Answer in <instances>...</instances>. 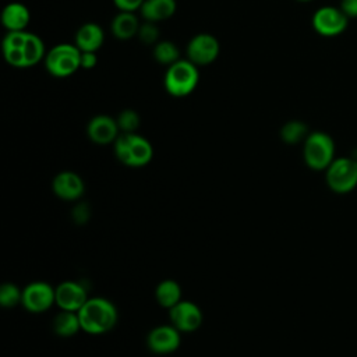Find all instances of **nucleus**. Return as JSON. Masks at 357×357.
Wrapping results in <instances>:
<instances>
[{"label":"nucleus","mask_w":357,"mask_h":357,"mask_svg":"<svg viewBox=\"0 0 357 357\" xmlns=\"http://www.w3.org/2000/svg\"><path fill=\"white\" fill-rule=\"evenodd\" d=\"M117 121L113 120L109 116H96L88 123V137L99 145L110 144L112 141H116L117 132H119Z\"/></svg>","instance_id":"obj_12"},{"label":"nucleus","mask_w":357,"mask_h":357,"mask_svg":"<svg viewBox=\"0 0 357 357\" xmlns=\"http://www.w3.org/2000/svg\"><path fill=\"white\" fill-rule=\"evenodd\" d=\"M328 187L336 194H347L357 187V160L349 156L335 158L325 170Z\"/></svg>","instance_id":"obj_6"},{"label":"nucleus","mask_w":357,"mask_h":357,"mask_svg":"<svg viewBox=\"0 0 357 357\" xmlns=\"http://www.w3.org/2000/svg\"><path fill=\"white\" fill-rule=\"evenodd\" d=\"M29 10L21 3H10L4 7L1 13L3 26L11 31H24L29 22Z\"/></svg>","instance_id":"obj_16"},{"label":"nucleus","mask_w":357,"mask_h":357,"mask_svg":"<svg viewBox=\"0 0 357 357\" xmlns=\"http://www.w3.org/2000/svg\"><path fill=\"white\" fill-rule=\"evenodd\" d=\"M53 191L57 197L71 201L77 199L84 192V183L79 176L71 172H63L53 180Z\"/></svg>","instance_id":"obj_14"},{"label":"nucleus","mask_w":357,"mask_h":357,"mask_svg":"<svg viewBox=\"0 0 357 357\" xmlns=\"http://www.w3.org/2000/svg\"><path fill=\"white\" fill-rule=\"evenodd\" d=\"M314 31L325 38H335L342 35L349 24V18L339 7L324 6L319 7L312 15Z\"/></svg>","instance_id":"obj_7"},{"label":"nucleus","mask_w":357,"mask_h":357,"mask_svg":"<svg viewBox=\"0 0 357 357\" xmlns=\"http://www.w3.org/2000/svg\"><path fill=\"white\" fill-rule=\"evenodd\" d=\"M112 33L117 39H130L138 35L139 22L132 11H120L112 21Z\"/></svg>","instance_id":"obj_18"},{"label":"nucleus","mask_w":357,"mask_h":357,"mask_svg":"<svg viewBox=\"0 0 357 357\" xmlns=\"http://www.w3.org/2000/svg\"><path fill=\"white\" fill-rule=\"evenodd\" d=\"M79 60L81 50L75 45L60 43L52 47L45 56V67L53 77L64 78L81 68Z\"/></svg>","instance_id":"obj_5"},{"label":"nucleus","mask_w":357,"mask_h":357,"mask_svg":"<svg viewBox=\"0 0 357 357\" xmlns=\"http://www.w3.org/2000/svg\"><path fill=\"white\" fill-rule=\"evenodd\" d=\"M145 21L159 22L170 18L176 11V0H145L139 8Z\"/></svg>","instance_id":"obj_17"},{"label":"nucleus","mask_w":357,"mask_h":357,"mask_svg":"<svg viewBox=\"0 0 357 357\" xmlns=\"http://www.w3.org/2000/svg\"><path fill=\"white\" fill-rule=\"evenodd\" d=\"M304 162L312 170H326L335 160V142L324 131L310 132L303 148Z\"/></svg>","instance_id":"obj_3"},{"label":"nucleus","mask_w":357,"mask_h":357,"mask_svg":"<svg viewBox=\"0 0 357 357\" xmlns=\"http://www.w3.org/2000/svg\"><path fill=\"white\" fill-rule=\"evenodd\" d=\"M339 8L344 13V15L350 18H357V0H340Z\"/></svg>","instance_id":"obj_29"},{"label":"nucleus","mask_w":357,"mask_h":357,"mask_svg":"<svg viewBox=\"0 0 357 357\" xmlns=\"http://www.w3.org/2000/svg\"><path fill=\"white\" fill-rule=\"evenodd\" d=\"M180 344V336L176 328L158 326L148 336V346L155 353L174 351Z\"/></svg>","instance_id":"obj_13"},{"label":"nucleus","mask_w":357,"mask_h":357,"mask_svg":"<svg viewBox=\"0 0 357 357\" xmlns=\"http://www.w3.org/2000/svg\"><path fill=\"white\" fill-rule=\"evenodd\" d=\"M98 63V57H96V52H81V68L84 70H91L96 66Z\"/></svg>","instance_id":"obj_28"},{"label":"nucleus","mask_w":357,"mask_h":357,"mask_svg":"<svg viewBox=\"0 0 357 357\" xmlns=\"http://www.w3.org/2000/svg\"><path fill=\"white\" fill-rule=\"evenodd\" d=\"M114 152L120 162L127 166H144L152 158V146L141 135L134 132H123L114 141Z\"/></svg>","instance_id":"obj_4"},{"label":"nucleus","mask_w":357,"mask_h":357,"mask_svg":"<svg viewBox=\"0 0 357 357\" xmlns=\"http://www.w3.org/2000/svg\"><path fill=\"white\" fill-rule=\"evenodd\" d=\"M120 11H135L139 10L145 0H113Z\"/></svg>","instance_id":"obj_27"},{"label":"nucleus","mask_w":357,"mask_h":357,"mask_svg":"<svg viewBox=\"0 0 357 357\" xmlns=\"http://www.w3.org/2000/svg\"><path fill=\"white\" fill-rule=\"evenodd\" d=\"M117 126L124 132H134L139 126V116L135 110L126 109L117 117Z\"/></svg>","instance_id":"obj_24"},{"label":"nucleus","mask_w":357,"mask_h":357,"mask_svg":"<svg viewBox=\"0 0 357 357\" xmlns=\"http://www.w3.org/2000/svg\"><path fill=\"white\" fill-rule=\"evenodd\" d=\"M24 56H25V67H31L38 64L45 57V45L42 39L35 33H26L25 45H24Z\"/></svg>","instance_id":"obj_20"},{"label":"nucleus","mask_w":357,"mask_h":357,"mask_svg":"<svg viewBox=\"0 0 357 357\" xmlns=\"http://www.w3.org/2000/svg\"><path fill=\"white\" fill-rule=\"evenodd\" d=\"M81 328L79 318L71 311H64L54 321V331L60 336H71Z\"/></svg>","instance_id":"obj_23"},{"label":"nucleus","mask_w":357,"mask_h":357,"mask_svg":"<svg viewBox=\"0 0 357 357\" xmlns=\"http://www.w3.org/2000/svg\"><path fill=\"white\" fill-rule=\"evenodd\" d=\"M73 218H74V220H75L77 223H84V222H86L88 218H89V209H88V206H86L85 204H81V205L75 206L74 211H73Z\"/></svg>","instance_id":"obj_30"},{"label":"nucleus","mask_w":357,"mask_h":357,"mask_svg":"<svg viewBox=\"0 0 357 357\" xmlns=\"http://www.w3.org/2000/svg\"><path fill=\"white\" fill-rule=\"evenodd\" d=\"M103 29L95 22H86L77 31L74 45L81 52H96L103 45Z\"/></svg>","instance_id":"obj_15"},{"label":"nucleus","mask_w":357,"mask_h":357,"mask_svg":"<svg viewBox=\"0 0 357 357\" xmlns=\"http://www.w3.org/2000/svg\"><path fill=\"white\" fill-rule=\"evenodd\" d=\"M297 1H301V3H307V1H311V0H297Z\"/></svg>","instance_id":"obj_31"},{"label":"nucleus","mask_w":357,"mask_h":357,"mask_svg":"<svg viewBox=\"0 0 357 357\" xmlns=\"http://www.w3.org/2000/svg\"><path fill=\"white\" fill-rule=\"evenodd\" d=\"M22 298V294L20 293V289L13 283H4L0 289V303L3 307H14L20 300Z\"/></svg>","instance_id":"obj_25"},{"label":"nucleus","mask_w":357,"mask_h":357,"mask_svg":"<svg viewBox=\"0 0 357 357\" xmlns=\"http://www.w3.org/2000/svg\"><path fill=\"white\" fill-rule=\"evenodd\" d=\"M56 303L64 311H79L86 303V291L75 282H63L56 289Z\"/></svg>","instance_id":"obj_11"},{"label":"nucleus","mask_w":357,"mask_h":357,"mask_svg":"<svg viewBox=\"0 0 357 357\" xmlns=\"http://www.w3.org/2000/svg\"><path fill=\"white\" fill-rule=\"evenodd\" d=\"M180 52L177 49V46L170 42V40H162L158 42L153 47V57L158 63L165 64V66H172L173 63H176L177 60H180Z\"/></svg>","instance_id":"obj_22"},{"label":"nucleus","mask_w":357,"mask_h":357,"mask_svg":"<svg viewBox=\"0 0 357 357\" xmlns=\"http://www.w3.org/2000/svg\"><path fill=\"white\" fill-rule=\"evenodd\" d=\"M199 73L198 67L187 60H177L167 67L165 74V89L176 98L190 95L198 85Z\"/></svg>","instance_id":"obj_2"},{"label":"nucleus","mask_w":357,"mask_h":357,"mask_svg":"<svg viewBox=\"0 0 357 357\" xmlns=\"http://www.w3.org/2000/svg\"><path fill=\"white\" fill-rule=\"evenodd\" d=\"M219 42L211 33H198L191 38L187 45V57L191 63L198 66H206L216 60L219 56Z\"/></svg>","instance_id":"obj_8"},{"label":"nucleus","mask_w":357,"mask_h":357,"mask_svg":"<svg viewBox=\"0 0 357 357\" xmlns=\"http://www.w3.org/2000/svg\"><path fill=\"white\" fill-rule=\"evenodd\" d=\"M158 36H159V29L155 25V22L146 21L145 24L139 25L138 38L141 42H144L146 45H153L158 40Z\"/></svg>","instance_id":"obj_26"},{"label":"nucleus","mask_w":357,"mask_h":357,"mask_svg":"<svg viewBox=\"0 0 357 357\" xmlns=\"http://www.w3.org/2000/svg\"><path fill=\"white\" fill-rule=\"evenodd\" d=\"M21 301L28 311L42 312L56 301V290H53L47 283L35 282L24 289Z\"/></svg>","instance_id":"obj_9"},{"label":"nucleus","mask_w":357,"mask_h":357,"mask_svg":"<svg viewBox=\"0 0 357 357\" xmlns=\"http://www.w3.org/2000/svg\"><path fill=\"white\" fill-rule=\"evenodd\" d=\"M180 286L174 280H163L156 287V300L162 307H174L180 301Z\"/></svg>","instance_id":"obj_19"},{"label":"nucleus","mask_w":357,"mask_h":357,"mask_svg":"<svg viewBox=\"0 0 357 357\" xmlns=\"http://www.w3.org/2000/svg\"><path fill=\"white\" fill-rule=\"evenodd\" d=\"M170 318L174 328L183 332L195 331L202 322V314L199 308L190 301H178L170 308Z\"/></svg>","instance_id":"obj_10"},{"label":"nucleus","mask_w":357,"mask_h":357,"mask_svg":"<svg viewBox=\"0 0 357 357\" xmlns=\"http://www.w3.org/2000/svg\"><path fill=\"white\" fill-rule=\"evenodd\" d=\"M81 329L88 333H105L110 331L117 321L114 305L105 298H91L78 311Z\"/></svg>","instance_id":"obj_1"},{"label":"nucleus","mask_w":357,"mask_h":357,"mask_svg":"<svg viewBox=\"0 0 357 357\" xmlns=\"http://www.w3.org/2000/svg\"><path fill=\"white\" fill-rule=\"evenodd\" d=\"M280 137L286 144H298L308 137V127L300 120L287 121L280 130Z\"/></svg>","instance_id":"obj_21"}]
</instances>
